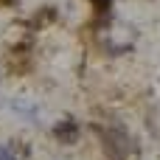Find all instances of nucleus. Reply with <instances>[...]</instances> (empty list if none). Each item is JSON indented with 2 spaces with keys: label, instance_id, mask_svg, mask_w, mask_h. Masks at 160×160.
Wrapping results in <instances>:
<instances>
[{
  "label": "nucleus",
  "instance_id": "1",
  "mask_svg": "<svg viewBox=\"0 0 160 160\" xmlns=\"http://www.w3.org/2000/svg\"><path fill=\"white\" fill-rule=\"evenodd\" d=\"M101 141L104 152L112 160H127V155L132 152V138L124 129H101Z\"/></svg>",
  "mask_w": 160,
  "mask_h": 160
},
{
  "label": "nucleus",
  "instance_id": "2",
  "mask_svg": "<svg viewBox=\"0 0 160 160\" xmlns=\"http://www.w3.org/2000/svg\"><path fill=\"white\" fill-rule=\"evenodd\" d=\"M53 138H56L59 143H65V146L76 143V141H79V124H76V121H70V118L59 121V124L53 127Z\"/></svg>",
  "mask_w": 160,
  "mask_h": 160
},
{
  "label": "nucleus",
  "instance_id": "3",
  "mask_svg": "<svg viewBox=\"0 0 160 160\" xmlns=\"http://www.w3.org/2000/svg\"><path fill=\"white\" fill-rule=\"evenodd\" d=\"M98 11H110V6H112V0H90Z\"/></svg>",
  "mask_w": 160,
  "mask_h": 160
},
{
  "label": "nucleus",
  "instance_id": "4",
  "mask_svg": "<svg viewBox=\"0 0 160 160\" xmlns=\"http://www.w3.org/2000/svg\"><path fill=\"white\" fill-rule=\"evenodd\" d=\"M0 160H14V155H11L8 149H3V146H0Z\"/></svg>",
  "mask_w": 160,
  "mask_h": 160
}]
</instances>
